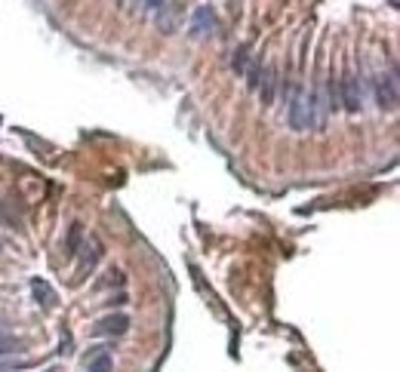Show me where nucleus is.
I'll return each instance as SVG.
<instances>
[{"mask_svg": "<svg viewBox=\"0 0 400 372\" xmlns=\"http://www.w3.org/2000/svg\"><path fill=\"white\" fill-rule=\"evenodd\" d=\"M145 10H163V0H142Z\"/></svg>", "mask_w": 400, "mask_h": 372, "instance_id": "obj_12", "label": "nucleus"}, {"mask_svg": "<svg viewBox=\"0 0 400 372\" xmlns=\"http://www.w3.org/2000/svg\"><path fill=\"white\" fill-rule=\"evenodd\" d=\"M376 99L382 111H394L397 108V74L388 71V74H378L376 81Z\"/></svg>", "mask_w": 400, "mask_h": 372, "instance_id": "obj_1", "label": "nucleus"}, {"mask_svg": "<svg viewBox=\"0 0 400 372\" xmlns=\"http://www.w3.org/2000/svg\"><path fill=\"white\" fill-rule=\"evenodd\" d=\"M308 124H311V105H308V96H305L302 90H296V92H292V99H290V126H292L296 133H302Z\"/></svg>", "mask_w": 400, "mask_h": 372, "instance_id": "obj_2", "label": "nucleus"}, {"mask_svg": "<svg viewBox=\"0 0 400 372\" xmlns=\"http://www.w3.org/2000/svg\"><path fill=\"white\" fill-rule=\"evenodd\" d=\"M47 372H59V369H47Z\"/></svg>", "mask_w": 400, "mask_h": 372, "instance_id": "obj_13", "label": "nucleus"}, {"mask_svg": "<svg viewBox=\"0 0 400 372\" xmlns=\"http://www.w3.org/2000/svg\"><path fill=\"white\" fill-rule=\"evenodd\" d=\"M12 348H16V341H12V339H6V335H3V329H0V354H12Z\"/></svg>", "mask_w": 400, "mask_h": 372, "instance_id": "obj_11", "label": "nucleus"}, {"mask_svg": "<svg viewBox=\"0 0 400 372\" xmlns=\"http://www.w3.org/2000/svg\"><path fill=\"white\" fill-rule=\"evenodd\" d=\"M81 240H83V225L81 221H74L68 231V240H65V255L68 259H74L77 253H81Z\"/></svg>", "mask_w": 400, "mask_h": 372, "instance_id": "obj_9", "label": "nucleus"}, {"mask_svg": "<svg viewBox=\"0 0 400 372\" xmlns=\"http://www.w3.org/2000/svg\"><path fill=\"white\" fill-rule=\"evenodd\" d=\"M81 253H87V255H83V262H81V271H77V280H83V277H87V271H92V268L99 264V259H102V243H99L96 237H90V240H87V246H83Z\"/></svg>", "mask_w": 400, "mask_h": 372, "instance_id": "obj_6", "label": "nucleus"}, {"mask_svg": "<svg viewBox=\"0 0 400 372\" xmlns=\"http://www.w3.org/2000/svg\"><path fill=\"white\" fill-rule=\"evenodd\" d=\"M342 105H345V111L357 114L363 108V96H360V83H357V77L348 71L345 77H342Z\"/></svg>", "mask_w": 400, "mask_h": 372, "instance_id": "obj_4", "label": "nucleus"}, {"mask_svg": "<svg viewBox=\"0 0 400 372\" xmlns=\"http://www.w3.org/2000/svg\"><path fill=\"white\" fill-rule=\"evenodd\" d=\"M31 296H34V302H38L40 307H56V302H59V298H56V289L47 280H40V277H34V280H31Z\"/></svg>", "mask_w": 400, "mask_h": 372, "instance_id": "obj_7", "label": "nucleus"}, {"mask_svg": "<svg viewBox=\"0 0 400 372\" xmlns=\"http://www.w3.org/2000/svg\"><path fill=\"white\" fill-rule=\"evenodd\" d=\"M92 350H96V354L87 360V369H83V372H111L114 363H111L108 350H102V348H92Z\"/></svg>", "mask_w": 400, "mask_h": 372, "instance_id": "obj_8", "label": "nucleus"}, {"mask_svg": "<svg viewBox=\"0 0 400 372\" xmlns=\"http://www.w3.org/2000/svg\"><path fill=\"white\" fill-rule=\"evenodd\" d=\"M219 19L216 12H212V6H197L194 12H191V37H210L212 31H216Z\"/></svg>", "mask_w": 400, "mask_h": 372, "instance_id": "obj_3", "label": "nucleus"}, {"mask_svg": "<svg viewBox=\"0 0 400 372\" xmlns=\"http://www.w3.org/2000/svg\"><path fill=\"white\" fill-rule=\"evenodd\" d=\"M126 329H130V317L126 314H108V317L96 320V326H92V332L96 335H124Z\"/></svg>", "mask_w": 400, "mask_h": 372, "instance_id": "obj_5", "label": "nucleus"}, {"mask_svg": "<svg viewBox=\"0 0 400 372\" xmlns=\"http://www.w3.org/2000/svg\"><path fill=\"white\" fill-rule=\"evenodd\" d=\"M247 62H249V46H240L238 53H234V71H238V74H244Z\"/></svg>", "mask_w": 400, "mask_h": 372, "instance_id": "obj_10", "label": "nucleus"}]
</instances>
